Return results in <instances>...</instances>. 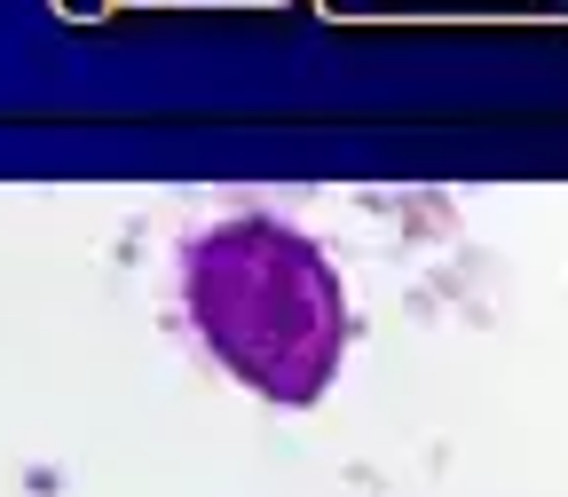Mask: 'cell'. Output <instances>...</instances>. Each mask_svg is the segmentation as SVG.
Here are the masks:
<instances>
[{
	"mask_svg": "<svg viewBox=\"0 0 568 497\" xmlns=\"http://www.w3.org/2000/svg\"><path fill=\"white\" fill-rule=\"evenodd\" d=\"M182 316L245 395L308 410L347 364V284L324 245L276 213H230L182 237Z\"/></svg>",
	"mask_w": 568,
	"mask_h": 497,
	"instance_id": "cell-1",
	"label": "cell"
}]
</instances>
